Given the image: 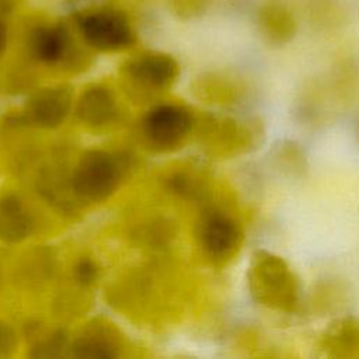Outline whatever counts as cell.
<instances>
[{
    "label": "cell",
    "mask_w": 359,
    "mask_h": 359,
    "mask_svg": "<svg viewBox=\"0 0 359 359\" xmlns=\"http://www.w3.org/2000/svg\"><path fill=\"white\" fill-rule=\"evenodd\" d=\"M245 278L248 293L257 304L279 313H296L300 310V280L280 255L268 250H255Z\"/></svg>",
    "instance_id": "cell-1"
},
{
    "label": "cell",
    "mask_w": 359,
    "mask_h": 359,
    "mask_svg": "<svg viewBox=\"0 0 359 359\" xmlns=\"http://www.w3.org/2000/svg\"><path fill=\"white\" fill-rule=\"evenodd\" d=\"M199 137L210 157L234 158L257 150L265 142L266 128L258 116L209 114L199 122Z\"/></svg>",
    "instance_id": "cell-2"
},
{
    "label": "cell",
    "mask_w": 359,
    "mask_h": 359,
    "mask_svg": "<svg viewBox=\"0 0 359 359\" xmlns=\"http://www.w3.org/2000/svg\"><path fill=\"white\" fill-rule=\"evenodd\" d=\"M29 55L46 66H80L86 63L88 49L73 20L36 22L27 35Z\"/></svg>",
    "instance_id": "cell-3"
},
{
    "label": "cell",
    "mask_w": 359,
    "mask_h": 359,
    "mask_svg": "<svg viewBox=\"0 0 359 359\" xmlns=\"http://www.w3.org/2000/svg\"><path fill=\"white\" fill-rule=\"evenodd\" d=\"M83 41L98 52H122L137 41L136 29L128 14L115 4L72 14Z\"/></svg>",
    "instance_id": "cell-4"
},
{
    "label": "cell",
    "mask_w": 359,
    "mask_h": 359,
    "mask_svg": "<svg viewBox=\"0 0 359 359\" xmlns=\"http://www.w3.org/2000/svg\"><path fill=\"white\" fill-rule=\"evenodd\" d=\"M126 171L123 160L108 150H87L70 177L72 192L83 202H102L121 185Z\"/></svg>",
    "instance_id": "cell-5"
},
{
    "label": "cell",
    "mask_w": 359,
    "mask_h": 359,
    "mask_svg": "<svg viewBox=\"0 0 359 359\" xmlns=\"http://www.w3.org/2000/svg\"><path fill=\"white\" fill-rule=\"evenodd\" d=\"M196 240L215 265L231 262L243 248L244 231L238 220L220 208H206L196 223Z\"/></svg>",
    "instance_id": "cell-6"
},
{
    "label": "cell",
    "mask_w": 359,
    "mask_h": 359,
    "mask_svg": "<svg viewBox=\"0 0 359 359\" xmlns=\"http://www.w3.org/2000/svg\"><path fill=\"white\" fill-rule=\"evenodd\" d=\"M196 126L194 114L184 105L158 104L147 111L142 121L146 142L158 151L180 147Z\"/></svg>",
    "instance_id": "cell-7"
},
{
    "label": "cell",
    "mask_w": 359,
    "mask_h": 359,
    "mask_svg": "<svg viewBox=\"0 0 359 359\" xmlns=\"http://www.w3.org/2000/svg\"><path fill=\"white\" fill-rule=\"evenodd\" d=\"M121 70L128 81L146 91L168 90L180 76V66L175 57L153 50L129 57Z\"/></svg>",
    "instance_id": "cell-8"
},
{
    "label": "cell",
    "mask_w": 359,
    "mask_h": 359,
    "mask_svg": "<svg viewBox=\"0 0 359 359\" xmlns=\"http://www.w3.org/2000/svg\"><path fill=\"white\" fill-rule=\"evenodd\" d=\"M73 105V93L69 86L59 84L35 91L27 101L25 119L41 129L60 126Z\"/></svg>",
    "instance_id": "cell-9"
},
{
    "label": "cell",
    "mask_w": 359,
    "mask_h": 359,
    "mask_svg": "<svg viewBox=\"0 0 359 359\" xmlns=\"http://www.w3.org/2000/svg\"><path fill=\"white\" fill-rule=\"evenodd\" d=\"M318 346L334 359H359V318L351 314L334 318L321 332Z\"/></svg>",
    "instance_id": "cell-10"
},
{
    "label": "cell",
    "mask_w": 359,
    "mask_h": 359,
    "mask_svg": "<svg viewBox=\"0 0 359 359\" xmlns=\"http://www.w3.org/2000/svg\"><path fill=\"white\" fill-rule=\"evenodd\" d=\"M257 27L264 42L276 48L292 42L297 32V22L293 14L278 1H268L259 7Z\"/></svg>",
    "instance_id": "cell-11"
},
{
    "label": "cell",
    "mask_w": 359,
    "mask_h": 359,
    "mask_svg": "<svg viewBox=\"0 0 359 359\" xmlns=\"http://www.w3.org/2000/svg\"><path fill=\"white\" fill-rule=\"evenodd\" d=\"M34 231V219L15 194L0 196V241L17 244L27 240Z\"/></svg>",
    "instance_id": "cell-12"
},
{
    "label": "cell",
    "mask_w": 359,
    "mask_h": 359,
    "mask_svg": "<svg viewBox=\"0 0 359 359\" xmlns=\"http://www.w3.org/2000/svg\"><path fill=\"white\" fill-rule=\"evenodd\" d=\"M79 119L93 128H100L111 123L116 114V100L112 91L104 86H91L86 88L76 105Z\"/></svg>",
    "instance_id": "cell-13"
},
{
    "label": "cell",
    "mask_w": 359,
    "mask_h": 359,
    "mask_svg": "<svg viewBox=\"0 0 359 359\" xmlns=\"http://www.w3.org/2000/svg\"><path fill=\"white\" fill-rule=\"evenodd\" d=\"M196 91L206 102L234 104L243 95V87L234 79L220 73H206L198 79Z\"/></svg>",
    "instance_id": "cell-14"
},
{
    "label": "cell",
    "mask_w": 359,
    "mask_h": 359,
    "mask_svg": "<svg viewBox=\"0 0 359 359\" xmlns=\"http://www.w3.org/2000/svg\"><path fill=\"white\" fill-rule=\"evenodd\" d=\"M69 355L80 359H115L119 345L104 332H88L76 338L67 346Z\"/></svg>",
    "instance_id": "cell-15"
},
{
    "label": "cell",
    "mask_w": 359,
    "mask_h": 359,
    "mask_svg": "<svg viewBox=\"0 0 359 359\" xmlns=\"http://www.w3.org/2000/svg\"><path fill=\"white\" fill-rule=\"evenodd\" d=\"M304 11L309 21L320 28H335L348 17L346 0H304Z\"/></svg>",
    "instance_id": "cell-16"
},
{
    "label": "cell",
    "mask_w": 359,
    "mask_h": 359,
    "mask_svg": "<svg viewBox=\"0 0 359 359\" xmlns=\"http://www.w3.org/2000/svg\"><path fill=\"white\" fill-rule=\"evenodd\" d=\"M271 157L276 168L287 175H300L306 170L304 151L293 140H278L271 150Z\"/></svg>",
    "instance_id": "cell-17"
},
{
    "label": "cell",
    "mask_w": 359,
    "mask_h": 359,
    "mask_svg": "<svg viewBox=\"0 0 359 359\" xmlns=\"http://www.w3.org/2000/svg\"><path fill=\"white\" fill-rule=\"evenodd\" d=\"M167 188L184 199L198 201L208 196V180L199 174L174 172L167 180Z\"/></svg>",
    "instance_id": "cell-18"
},
{
    "label": "cell",
    "mask_w": 359,
    "mask_h": 359,
    "mask_svg": "<svg viewBox=\"0 0 359 359\" xmlns=\"http://www.w3.org/2000/svg\"><path fill=\"white\" fill-rule=\"evenodd\" d=\"M213 0H165L168 11L178 20L189 21L202 17Z\"/></svg>",
    "instance_id": "cell-19"
},
{
    "label": "cell",
    "mask_w": 359,
    "mask_h": 359,
    "mask_svg": "<svg viewBox=\"0 0 359 359\" xmlns=\"http://www.w3.org/2000/svg\"><path fill=\"white\" fill-rule=\"evenodd\" d=\"M73 276L77 283L83 286H91L100 276V268L91 258H81L74 264Z\"/></svg>",
    "instance_id": "cell-20"
},
{
    "label": "cell",
    "mask_w": 359,
    "mask_h": 359,
    "mask_svg": "<svg viewBox=\"0 0 359 359\" xmlns=\"http://www.w3.org/2000/svg\"><path fill=\"white\" fill-rule=\"evenodd\" d=\"M17 345V338L10 325L0 321V358L10 356Z\"/></svg>",
    "instance_id": "cell-21"
},
{
    "label": "cell",
    "mask_w": 359,
    "mask_h": 359,
    "mask_svg": "<svg viewBox=\"0 0 359 359\" xmlns=\"http://www.w3.org/2000/svg\"><path fill=\"white\" fill-rule=\"evenodd\" d=\"M65 3L70 8L72 14H76V13L115 4V0H65Z\"/></svg>",
    "instance_id": "cell-22"
},
{
    "label": "cell",
    "mask_w": 359,
    "mask_h": 359,
    "mask_svg": "<svg viewBox=\"0 0 359 359\" xmlns=\"http://www.w3.org/2000/svg\"><path fill=\"white\" fill-rule=\"evenodd\" d=\"M8 42V28L6 21L0 17V55L6 50Z\"/></svg>",
    "instance_id": "cell-23"
},
{
    "label": "cell",
    "mask_w": 359,
    "mask_h": 359,
    "mask_svg": "<svg viewBox=\"0 0 359 359\" xmlns=\"http://www.w3.org/2000/svg\"><path fill=\"white\" fill-rule=\"evenodd\" d=\"M137 1H143V0H137Z\"/></svg>",
    "instance_id": "cell-24"
}]
</instances>
